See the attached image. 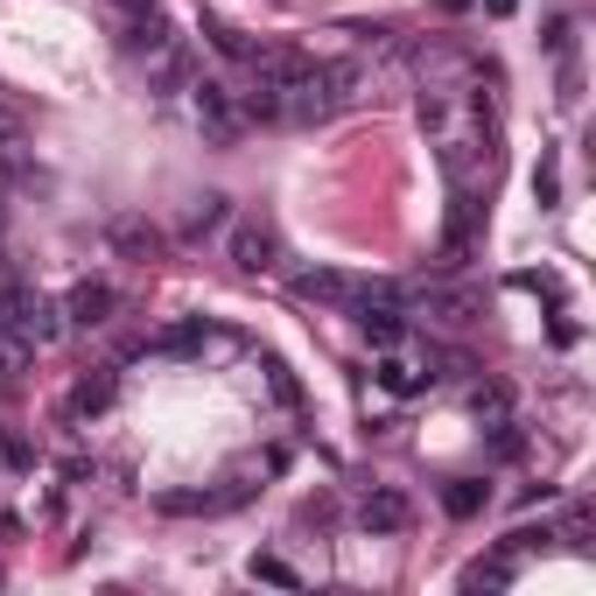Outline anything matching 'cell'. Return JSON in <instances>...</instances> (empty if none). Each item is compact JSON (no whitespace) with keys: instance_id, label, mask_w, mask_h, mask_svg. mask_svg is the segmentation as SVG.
Returning <instances> with one entry per match:
<instances>
[{"instance_id":"24","label":"cell","mask_w":596,"mask_h":596,"mask_svg":"<svg viewBox=\"0 0 596 596\" xmlns=\"http://www.w3.org/2000/svg\"><path fill=\"white\" fill-rule=\"evenodd\" d=\"M470 407H477V421H505V414H512L505 386H477V393H470Z\"/></svg>"},{"instance_id":"22","label":"cell","mask_w":596,"mask_h":596,"mask_svg":"<svg viewBox=\"0 0 596 596\" xmlns=\"http://www.w3.org/2000/svg\"><path fill=\"white\" fill-rule=\"evenodd\" d=\"M379 386H386V393H401V401H407V393H421L428 379L414 372V366H401V358H386V366H379Z\"/></svg>"},{"instance_id":"26","label":"cell","mask_w":596,"mask_h":596,"mask_svg":"<svg viewBox=\"0 0 596 596\" xmlns=\"http://www.w3.org/2000/svg\"><path fill=\"white\" fill-rule=\"evenodd\" d=\"M534 196H540V204H561V176H555V162H540V169H534Z\"/></svg>"},{"instance_id":"19","label":"cell","mask_w":596,"mask_h":596,"mask_svg":"<svg viewBox=\"0 0 596 596\" xmlns=\"http://www.w3.org/2000/svg\"><path fill=\"white\" fill-rule=\"evenodd\" d=\"M204 36H211V49H218V57H231V63H246V57H253V43H246L231 22H218V14H204Z\"/></svg>"},{"instance_id":"28","label":"cell","mask_w":596,"mask_h":596,"mask_svg":"<svg viewBox=\"0 0 596 596\" xmlns=\"http://www.w3.org/2000/svg\"><path fill=\"white\" fill-rule=\"evenodd\" d=\"M112 8H127V14H141V8H155V0H112Z\"/></svg>"},{"instance_id":"8","label":"cell","mask_w":596,"mask_h":596,"mask_svg":"<svg viewBox=\"0 0 596 596\" xmlns=\"http://www.w3.org/2000/svg\"><path fill=\"white\" fill-rule=\"evenodd\" d=\"M112 393H120V366H85L71 386V414H106Z\"/></svg>"},{"instance_id":"21","label":"cell","mask_w":596,"mask_h":596,"mask_svg":"<svg viewBox=\"0 0 596 596\" xmlns=\"http://www.w3.org/2000/svg\"><path fill=\"white\" fill-rule=\"evenodd\" d=\"M155 85H162V92H183V85H190V57H183L176 43L155 57Z\"/></svg>"},{"instance_id":"14","label":"cell","mask_w":596,"mask_h":596,"mask_svg":"<svg viewBox=\"0 0 596 596\" xmlns=\"http://www.w3.org/2000/svg\"><path fill=\"white\" fill-rule=\"evenodd\" d=\"M512 569H520V555H491V561H470V569H463V589H505L512 583Z\"/></svg>"},{"instance_id":"20","label":"cell","mask_w":596,"mask_h":596,"mask_svg":"<svg viewBox=\"0 0 596 596\" xmlns=\"http://www.w3.org/2000/svg\"><path fill=\"white\" fill-rule=\"evenodd\" d=\"M225 204H231V196H218V190H211V196H196V211H190L183 239H204V231H218V225H225Z\"/></svg>"},{"instance_id":"6","label":"cell","mask_w":596,"mask_h":596,"mask_svg":"<svg viewBox=\"0 0 596 596\" xmlns=\"http://www.w3.org/2000/svg\"><path fill=\"white\" fill-rule=\"evenodd\" d=\"M112 309H120V295H112L106 281H78L71 302H63V317H71L78 330H98V323H112Z\"/></svg>"},{"instance_id":"15","label":"cell","mask_w":596,"mask_h":596,"mask_svg":"<svg viewBox=\"0 0 596 596\" xmlns=\"http://www.w3.org/2000/svg\"><path fill=\"white\" fill-rule=\"evenodd\" d=\"M428 317L470 323V317H477V295H470V288H428Z\"/></svg>"},{"instance_id":"7","label":"cell","mask_w":596,"mask_h":596,"mask_svg":"<svg viewBox=\"0 0 596 596\" xmlns=\"http://www.w3.org/2000/svg\"><path fill=\"white\" fill-rule=\"evenodd\" d=\"M351 317L366 323V337L379 344V351H393V344H407V309H401V295H393V302H358Z\"/></svg>"},{"instance_id":"17","label":"cell","mask_w":596,"mask_h":596,"mask_svg":"<svg viewBox=\"0 0 596 596\" xmlns=\"http://www.w3.org/2000/svg\"><path fill=\"white\" fill-rule=\"evenodd\" d=\"M155 351L162 358H190V351H204V323H169L155 337Z\"/></svg>"},{"instance_id":"12","label":"cell","mask_w":596,"mask_h":596,"mask_svg":"<svg viewBox=\"0 0 596 596\" xmlns=\"http://www.w3.org/2000/svg\"><path fill=\"white\" fill-rule=\"evenodd\" d=\"M106 239L120 246L127 260H155V253H162V231L147 225V218H112V225H106Z\"/></svg>"},{"instance_id":"13","label":"cell","mask_w":596,"mask_h":596,"mask_svg":"<svg viewBox=\"0 0 596 596\" xmlns=\"http://www.w3.org/2000/svg\"><path fill=\"white\" fill-rule=\"evenodd\" d=\"M485 505H491L485 477H450V485H442V512H450V520H477Z\"/></svg>"},{"instance_id":"9","label":"cell","mask_w":596,"mask_h":596,"mask_svg":"<svg viewBox=\"0 0 596 596\" xmlns=\"http://www.w3.org/2000/svg\"><path fill=\"white\" fill-rule=\"evenodd\" d=\"M176 36H169V22H162V8H141V14H127V28H120V49H134V57H162Z\"/></svg>"},{"instance_id":"23","label":"cell","mask_w":596,"mask_h":596,"mask_svg":"<svg viewBox=\"0 0 596 596\" xmlns=\"http://www.w3.org/2000/svg\"><path fill=\"white\" fill-rule=\"evenodd\" d=\"M260 372H267V393H274L281 407H302V386H295V372L281 366V358H267V366H260Z\"/></svg>"},{"instance_id":"1","label":"cell","mask_w":596,"mask_h":596,"mask_svg":"<svg viewBox=\"0 0 596 596\" xmlns=\"http://www.w3.org/2000/svg\"><path fill=\"white\" fill-rule=\"evenodd\" d=\"M190 98H196V127H204V134L218 141V147H231V141L246 134V120H239V92H231V85H218V78H196Z\"/></svg>"},{"instance_id":"3","label":"cell","mask_w":596,"mask_h":596,"mask_svg":"<svg viewBox=\"0 0 596 596\" xmlns=\"http://www.w3.org/2000/svg\"><path fill=\"white\" fill-rule=\"evenodd\" d=\"M358 520H366V534H407V526H414V499L401 485H372L366 505H358Z\"/></svg>"},{"instance_id":"4","label":"cell","mask_w":596,"mask_h":596,"mask_svg":"<svg viewBox=\"0 0 596 596\" xmlns=\"http://www.w3.org/2000/svg\"><path fill=\"white\" fill-rule=\"evenodd\" d=\"M288 288L302 295V302H330V309H351L366 281H358V274H337V267H309V274H295Z\"/></svg>"},{"instance_id":"16","label":"cell","mask_w":596,"mask_h":596,"mask_svg":"<svg viewBox=\"0 0 596 596\" xmlns=\"http://www.w3.org/2000/svg\"><path fill=\"white\" fill-rule=\"evenodd\" d=\"M28 366H36V344H28L14 323H0V372H8V379H22Z\"/></svg>"},{"instance_id":"27","label":"cell","mask_w":596,"mask_h":596,"mask_svg":"<svg viewBox=\"0 0 596 596\" xmlns=\"http://www.w3.org/2000/svg\"><path fill=\"white\" fill-rule=\"evenodd\" d=\"M8 147H14V120H0V155H8Z\"/></svg>"},{"instance_id":"11","label":"cell","mask_w":596,"mask_h":596,"mask_svg":"<svg viewBox=\"0 0 596 596\" xmlns=\"http://www.w3.org/2000/svg\"><path fill=\"white\" fill-rule=\"evenodd\" d=\"M470 231H477V196L456 190V196H450V231H442V253H450V267L470 253Z\"/></svg>"},{"instance_id":"5","label":"cell","mask_w":596,"mask_h":596,"mask_svg":"<svg viewBox=\"0 0 596 596\" xmlns=\"http://www.w3.org/2000/svg\"><path fill=\"white\" fill-rule=\"evenodd\" d=\"M155 505L169 512V520H211V512L246 505V485H231V491H162Z\"/></svg>"},{"instance_id":"10","label":"cell","mask_w":596,"mask_h":596,"mask_svg":"<svg viewBox=\"0 0 596 596\" xmlns=\"http://www.w3.org/2000/svg\"><path fill=\"white\" fill-rule=\"evenodd\" d=\"M14 330H22V337L43 351V344H57V337H63V309H57V302H43V295L28 288V309H22V323H14Z\"/></svg>"},{"instance_id":"25","label":"cell","mask_w":596,"mask_h":596,"mask_svg":"<svg viewBox=\"0 0 596 596\" xmlns=\"http://www.w3.org/2000/svg\"><path fill=\"white\" fill-rule=\"evenodd\" d=\"M0 463H8V470H28V463H36V450H28L14 428H0Z\"/></svg>"},{"instance_id":"2","label":"cell","mask_w":596,"mask_h":596,"mask_svg":"<svg viewBox=\"0 0 596 596\" xmlns=\"http://www.w3.org/2000/svg\"><path fill=\"white\" fill-rule=\"evenodd\" d=\"M274 253H281V239H274L267 218H239V225H231V267H239V274H267Z\"/></svg>"},{"instance_id":"18","label":"cell","mask_w":596,"mask_h":596,"mask_svg":"<svg viewBox=\"0 0 596 596\" xmlns=\"http://www.w3.org/2000/svg\"><path fill=\"white\" fill-rule=\"evenodd\" d=\"M246 575H253V583H267V589H302V575H295L281 555H253V561H246Z\"/></svg>"}]
</instances>
